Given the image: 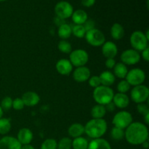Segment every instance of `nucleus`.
Instances as JSON below:
<instances>
[{
  "label": "nucleus",
  "instance_id": "f257e3e1",
  "mask_svg": "<svg viewBox=\"0 0 149 149\" xmlns=\"http://www.w3.org/2000/svg\"><path fill=\"white\" fill-rule=\"evenodd\" d=\"M125 138L132 146L142 145L148 140V130L146 125L140 122H132L125 130Z\"/></svg>",
  "mask_w": 149,
  "mask_h": 149
},
{
  "label": "nucleus",
  "instance_id": "f03ea898",
  "mask_svg": "<svg viewBox=\"0 0 149 149\" xmlns=\"http://www.w3.org/2000/svg\"><path fill=\"white\" fill-rule=\"evenodd\" d=\"M107 122L103 119H92L84 126V133L92 139L100 138L106 134Z\"/></svg>",
  "mask_w": 149,
  "mask_h": 149
},
{
  "label": "nucleus",
  "instance_id": "7ed1b4c3",
  "mask_svg": "<svg viewBox=\"0 0 149 149\" xmlns=\"http://www.w3.org/2000/svg\"><path fill=\"white\" fill-rule=\"evenodd\" d=\"M114 92L111 87L100 85L94 89L93 91V98L97 104L106 106L109 103L112 101Z\"/></svg>",
  "mask_w": 149,
  "mask_h": 149
},
{
  "label": "nucleus",
  "instance_id": "20e7f679",
  "mask_svg": "<svg viewBox=\"0 0 149 149\" xmlns=\"http://www.w3.org/2000/svg\"><path fill=\"white\" fill-rule=\"evenodd\" d=\"M130 42L132 49L138 52H141L148 47V40L141 31H134L130 37Z\"/></svg>",
  "mask_w": 149,
  "mask_h": 149
},
{
  "label": "nucleus",
  "instance_id": "39448f33",
  "mask_svg": "<svg viewBox=\"0 0 149 149\" xmlns=\"http://www.w3.org/2000/svg\"><path fill=\"white\" fill-rule=\"evenodd\" d=\"M89 61V55L87 52L82 49H77L71 51L69 54V61L73 66H84Z\"/></svg>",
  "mask_w": 149,
  "mask_h": 149
},
{
  "label": "nucleus",
  "instance_id": "423d86ee",
  "mask_svg": "<svg viewBox=\"0 0 149 149\" xmlns=\"http://www.w3.org/2000/svg\"><path fill=\"white\" fill-rule=\"evenodd\" d=\"M149 97V89L147 86L141 84L135 86L130 92V97L134 103H142L148 100Z\"/></svg>",
  "mask_w": 149,
  "mask_h": 149
},
{
  "label": "nucleus",
  "instance_id": "0eeeda50",
  "mask_svg": "<svg viewBox=\"0 0 149 149\" xmlns=\"http://www.w3.org/2000/svg\"><path fill=\"white\" fill-rule=\"evenodd\" d=\"M84 37L87 43L93 47H100L106 42L104 33L95 28L86 32Z\"/></svg>",
  "mask_w": 149,
  "mask_h": 149
},
{
  "label": "nucleus",
  "instance_id": "6e6552de",
  "mask_svg": "<svg viewBox=\"0 0 149 149\" xmlns=\"http://www.w3.org/2000/svg\"><path fill=\"white\" fill-rule=\"evenodd\" d=\"M133 118L132 114L127 111H120L113 116L112 124L116 127L125 130L132 122Z\"/></svg>",
  "mask_w": 149,
  "mask_h": 149
},
{
  "label": "nucleus",
  "instance_id": "1a4fd4ad",
  "mask_svg": "<svg viewBox=\"0 0 149 149\" xmlns=\"http://www.w3.org/2000/svg\"><path fill=\"white\" fill-rule=\"evenodd\" d=\"M125 79L130 84V86L135 87L141 85L146 80V73L141 68H132L130 71H128Z\"/></svg>",
  "mask_w": 149,
  "mask_h": 149
},
{
  "label": "nucleus",
  "instance_id": "9d476101",
  "mask_svg": "<svg viewBox=\"0 0 149 149\" xmlns=\"http://www.w3.org/2000/svg\"><path fill=\"white\" fill-rule=\"evenodd\" d=\"M74 13V8L69 2L66 1H61L55 6V13L57 17L61 19H65L71 17Z\"/></svg>",
  "mask_w": 149,
  "mask_h": 149
},
{
  "label": "nucleus",
  "instance_id": "9b49d317",
  "mask_svg": "<svg viewBox=\"0 0 149 149\" xmlns=\"http://www.w3.org/2000/svg\"><path fill=\"white\" fill-rule=\"evenodd\" d=\"M121 61L126 65H133L138 63L141 60V54L133 49L124 50L121 54Z\"/></svg>",
  "mask_w": 149,
  "mask_h": 149
},
{
  "label": "nucleus",
  "instance_id": "f8f14e48",
  "mask_svg": "<svg viewBox=\"0 0 149 149\" xmlns=\"http://www.w3.org/2000/svg\"><path fill=\"white\" fill-rule=\"evenodd\" d=\"M91 77V72L87 66L77 67L73 71V78L77 82L82 83L88 81Z\"/></svg>",
  "mask_w": 149,
  "mask_h": 149
},
{
  "label": "nucleus",
  "instance_id": "ddd939ff",
  "mask_svg": "<svg viewBox=\"0 0 149 149\" xmlns=\"http://www.w3.org/2000/svg\"><path fill=\"white\" fill-rule=\"evenodd\" d=\"M22 145L17 138L5 135L0 139V149H21Z\"/></svg>",
  "mask_w": 149,
  "mask_h": 149
},
{
  "label": "nucleus",
  "instance_id": "4468645a",
  "mask_svg": "<svg viewBox=\"0 0 149 149\" xmlns=\"http://www.w3.org/2000/svg\"><path fill=\"white\" fill-rule=\"evenodd\" d=\"M118 53V48L116 44L113 42H105L102 45V54L105 58H114Z\"/></svg>",
  "mask_w": 149,
  "mask_h": 149
},
{
  "label": "nucleus",
  "instance_id": "2eb2a0df",
  "mask_svg": "<svg viewBox=\"0 0 149 149\" xmlns=\"http://www.w3.org/2000/svg\"><path fill=\"white\" fill-rule=\"evenodd\" d=\"M73 65L68 59H61L55 65L56 71L63 76L69 75L73 71Z\"/></svg>",
  "mask_w": 149,
  "mask_h": 149
},
{
  "label": "nucleus",
  "instance_id": "dca6fc26",
  "mask_svg": "<svg viewBox=\"0 0 149 149\" xmlns=\"http://www.w3.org/2000/svg\"><path fill=\"white\" fill-rule=\"evenodd\" d=\"M33 135L32 131L29 128L23 127L18 131L16 138L18 142L23 146L31 144V141H33Z\"/></svg>",
  "mask_w": 149,
  "mask_h": 149
},
{
  "label": "nucleus",
  "instance_id": "f3484780",
  "mask_svg": "<svg viewBox=\"0 0 149 149\" xmlns=\"http://www.w3.org/2000/svg\"><path fill=\"white\" fill-rule=\"evenodd\" d=\"M21 99L23 100L25 106H29V107H33L39 103V100H40V97L35 92L28 91L23 95Z\"/></svg>",
  "mask_w": 149,
  "mask_h": 149
},
{
  "label": "nucleus",
  "instance_id": "a211bd4d",
  "mask_svg": "<svg viewBox=\"0 0 149 149\" xmlns=\"http://www.w3.org/2000/svg\"><path fill=\"white\" fill-rule=\"evenodd\" d=\"M112 102L116 108L124 109L127 107L130 104V97L125 93H117L114 94Z\"/></svg>",
  "mask_w": 149,
  "mask_h": 149
},
{
  "label": "nucleus",
  "instance_id": "6ab92c4d",
  "mask_svg": "<svg viewBox=\"0 0 149 149\" xmlns=\"http://www.w3.org/2000/svg\"><path fill=\"white\" fill-rule=\"evenodd\" d=\"M87 149H111L109 141L103 138L93 139L88 144Z\"/></svg>",
  "mask_w": 149,
  "mask_h": 149
},
{
  "label": "nucleus",
  "instance_id": "aec40b11",
  "mask_svg": "<svg viewBox=\"0 0 149 149\" xmlns=\"http://www.w3.org/2000/svg\"><path fill=\"white\" fill-rule=\"evenodd\" d=\"M99 78L100 79L101 85L106 86V87H111L114 84L116 81V77L113 75L112 72L109 71H103L99 76Z\"/></svg>",
  "mask_w": 149,
  "mask_h": 149
},
{
  "label": "nucleus",
  "instance_id": "412c9836",
  "mask_svg": "<svg viewBox=\"0 0 149 149\" xmlns=\"http://www.w3.org/2000/svg\"><path fill=\"white\" fill-rule=\"evenodd\" d=\"M68 133L73 138L82 136L83 134H84V126L79 123L72 124L68 127Z\"/></svg>",
  "mask_w": 149,
  "mask_h": 149
},
{
  "label": "nucleus",
  "instance_id": "4be33fe9",
  "mask_svg": "<svg viewBox=\"0 0 149 149\" xmlns=\"http://www.w3.org/2000/svg\"><path fill=\"white\" fill-rule=\"evenodd\" d=\"M73 22L76 25H83L88 19L87 13L83 10H77L74 11L71 15Z\"/></svg>",
  "mask_w": 149,
  "mask_h": 149
},
{
  "label": "nucleus",
  "instance_id": "5701e85b",
  "mask_svg": "<svg viewBox=\"0 0 149 149\" xmlns=\"http://www.w3.org/2000/svg\"><path fill=\"white\" fill-rule=\"evenodd\" d=\"M111 36L114 40H120L125 36V29L123 26L118 23H115L111 28Z\"/></svg>",
  "mask_w": 149,
  "mask_h": 149
},
{
  "label": "nucleus",
  "instance_id": "b1692460",
  "mask_svg": "<svg viewBox=\"0 0 149 149\" xmlns=\"http://www.w3.org/2000/svg\"><path fill=\"white\" fill-rule=\"evenodd\" d=\"M113 74L115 76V77H117V78L121 79H125L128 72L127 65L122 63V62L116 63L115 66L113 67Z\"/></svg>",
  "mask_w": 149,
  "mask_h": 149
},
{
  "label": "nucleus",
  "instance_id": "393cba45",
  "mask_svg": "<svg viewBox=\"0 0 149 149\" xmlns=\"http://www.w3.org/2000/svg\"><path fill=\"white\" fill-rule=\"evenodd\" d=\"M106 112L107 111H106L105 106L96 104L92 108L90 113L93 119H103Z\"/></svg>",
  "mask_w": 149,
  "mask_h": 149
},
{
  "label": "nucleus",
  "instance_id": "a878e982",
  "mask_svg": "<svg viewBox=\"0 0 149 149\" xmlns=\"http://www.w3.org/2000/svg\"><path fill=\"white\" fill-rule=\"evenodd\" d=\"M58 36L61 39L65 40V39H68L71 36V34H72L71 26L70 25L67 24V23H63V24L60 26L59 28H58Z\"/></svg>",
  "mask_w": 149,
  "mask_h": 149
},
{
  "label": "nucleus",
  "instance_id": "bb28decb",
  "mask_svg": "<svg viewBox=\"0 0 149 149\" xmlns=\"http://www.w3.org/2000/svg\"><path fill=\"white\" fill-rule=\"evenodd\" d=\"M89 142L85 138L81 136L72 140L73 149H87Z\"/></svg>",
  "mask_w": 149,
  "mask_h": 149
},
{
  "label": "nucleus",
  "instance_id": "cd10ccee",
  "mask_svg": "<svg viewBox=\"0 0 149 149\" xmlns=\"http://www.w3.org/2000/svg\"><path fill=\"white\" fill-rule=\"evenodd\" d=\"M11 122L7 118L1 117L0 119V135H6L11 130Z\"/></svg>",
  "mask_w": 149,
  "mask_h": 149
},
{
  "label": "nucleus",
  "instance_id": "c85d7f7f",
  "mask_svg": "<svg viewBox=\"0 0 149 149\" xmlns=\"http://www.w3.org/2000/svg\"><path fill=\"white\" fill-rule=\"evenodd\" d=\"M58 48L62 53L70 54L72 51V46L69 42L64 39H61L58 45Z\"/></svg>",
  "mask_w": 149,
  "mask_h": 149
},
{
  "label": "nucleus",
  "instance_id": "c756f323",
  "mask_svg": "<svg viewBox=\"0 0 149 149\" xmlns=\"http://www.w3.org/2000/svg\"><path fill=\"white\" fill-rule=\"evenodd\" d=\"M111 137L114 141H122L125 138V130L113 126L111 130Z\"/></svg>",
  "mask_w": 149,
  "mask_h": 149
},
{
  "label": "nucleus",
  "instance_id": "7c9ffc66",
  "mask_svg": "<svg viewBox=\"0 0 149 149\" xmlns=\"http://www.w3.org/2000/svg\"><path fill=\"white\" fill-rule=\"evenodd\" d=\"M72 148V140L68 137L61 138L58 143L57 149H71Z\"/></svg>",
  "mask_w": 149,
  "mask_h": 149
},
{
  "label": "nucleus",
  "instance_id": "2f4dec72",
  "mask_svg": "<svg viewBox=\"0 0 149 149\" xmlns=\"http://www.w3.org/2000/svg\"><path fill=\"white\" fill-rule=\"evenodd\" d=\"M72 29V34L77 38L84 37L86 34V30L83 25H74L71 27Z\"/></svg>",
  "mask_w": 149,
  "mask_h": 149
},
{
  "label": "nucleus",
  "instance_id": "473e14b6",
  "mask_svg": "<svg viewBox=\"0 0 149 149\" xmlns=\"http://www.w3.org/2000/svg\"><path fill=\"white\" fill-rule=\"evenodd\" d=\"M58 142L54 138H47L42 142L41 149H57Z\"/></svg>",
  "mask_w": 149,
  "mask_h": 149
},
{
  "label": "nucleus",
  "instance_id": "72a5a7b5",
  "mask_svg": "<svg viewBox=\"0 0 149 149\" xmlns=\"http://www.w3.org/2000/svg\"><path fill=\"white\" fill-rule=\"evenodd\" d=\"M130 84L126 81V79H122L117 84V91L118 93L126 94L130 90Z\"/></svg>",
  "mask_w": 149,
  "mask_h": 149
},
{
  "label": "nucleus",
  "instance_id": "f704fd0d",
  "mask_svg": "<svg viewBox=\"0 0 149 149\" xmlns=\"http://www.w3.org/2000/svg\"><path fill=\"white\" fill-rule=\"evenodd\" d=\"M0 106L3 111H9L13 107V99L10 96H6L1 100Z\"/></svg>",
  "mask_w": 149,
  "mask_h": 149
},
{
  "label": "nucleus",
  "instance_id": "c9c22d12",
  "mask_svg": "<svg viewBox=\"0 0 149 149\" xmlns=\"http://www.w3.org/2000/svg\"><path fill=\"white\" fill-rule=\"evenodd\" d=\"M87 81H88L89 85H90V87H93L94 89L101 85L99 76H91Z\"/></svg>",
  "mask_w": 149,
  "mask_h": 149
},
{
  "label": "nucleus",
  "instance_id": "e433bc0d",
  "mask_svg": "<svg viewBox=\"0 0 149 149\" xmlns=\"http://www.w3.org/2000/svg\"><path fill=\"white\" fill-rule=\"evenodd\" d=\"M24 103L20 97H17L13 100V107L12 108H13L15 110L20 111L24 108Z\"/></svg>",
  "mask_w": 149,
  "mask_h": 149
},
{
  "label": "nucleus",
  "instance_id": "4c0bfd02",
  "mask_svg": "<svg viewBox=\"0 0 149 149\" xmlns=\"http://www.w3.org/2000/svg\"><path fill=\"white\" fill-rule=\"evenodd\" d=\"M137 111L139 112V113L144 116L146 113H149V108L148 105H146V103H138L137 104Z\"/></svg>",
  "mask_w": 149,
  "mask_h": 149
},
{
  "label": "nucleus",
  "instance_id": "58836bf2",
  "mask_svg": "<svg viewBox=\"0 0 149 149\" xmlns=\"http://www.w3.org/2000/svg\"><path fill=\"white\" fill-rule=\"evenodd\" d=\"M95 24L94 20H88V19H87V21L83 24V26H84V29H85L86 31H88L95 29Z\"/></svg>",
  "mask_w": 149,
  "mask_h": 149
},
{
  "label": "nucleus",
  "instance_id": "ea45409f",
  "mask_svg": "<svg viewBox=\"0 0 149 149\" xmlns=\"http://www.w3.org/2000/svg\"><path fill=\"white\" fill-rule=\"evenodd\" d=\"M116 63L114 58H107L105 62V65L108 69H113Z\"/></svg>",
  "mask_w": 149,
  "mask_h": 149
},
{
  "label": "nucleus",
  "instance_id": "a19ab883",
  "mask_svg": "<svg viewBox=\"0 0 149 149\" xmlns=\"http://www.w3.org/2000/svg\"><path fill=\"white\" fill-rule=\"evenodd\" d=\"M141 57H142L143 58V60L146 62L149 61V48L148 47L147 48H146L145 49H143V51H141Z\"/></svg>",
  "mask_w": 149,
  "mask_h": 149
},
{
  "label": "nucleus",
  "instance_id": "79ce46f5",
  "mask_svg": "<svg viewBox=\"0 0 149 149\" xmlns=\"http://www.w3.org/2000/svg\"><path fill=\"white\" fill-rule=\"evenodd\" d=\"M96 0H81V4L85 7H91L95 3Z\"/></svg>",
  "mask_w": 149,
  "mask_h": 149
},
{
  "label": "nucleus",
  "instance_id": "37998d69",
  "mask_svg": "<svg viewBox=\"0 0 149 149\" xmlns=\"http://www.w3.org/2000/svg\"><path fill=\"white\" fill-rule=\"evenodd\" d=\"M105 108H106V111L112 112L115 110V109H116V106H115V105L113 104V102L111 101V102H110V103H108V104H106V106H105Z\"/></svg>",
  "mask_w": 149,
  "mask_h": 149
},
{
  "label": "nucleus",
  "instance_id": "c03bdc74",
  "mask_svg": "<svg viewBox=\"0 0 149 149\" xmlns=\"http://www.w3.org/2000/svg\"><path fill=\"white\" fill-rule=\"evenodd\" d=\"M21 149H35V148L31 144H27V145L22 146Z\"/></svg>",
  "mask_w": 149,
  "mask_h": 149
},
{
  "label": "nucleus",
  "instance_id": "a18cd8bd",
  "mask_svg": "<svg viewBox=\"0 0 149 149\" xmlns=\"http://www.w3.org/2000/svg\"><path fill=\"white\" fill-rule=\"evenodd\" d=\"M143 119H144V122H145V125H148L149 124V113L144 115Z\"/></svg>",
  "mask_w": 149,
  "mask_h": 149
},
{
  "label": "nucleus",
  "instance_id": "49530a36",
  "mask_svg": "<svg viewBox=\"0 0 149 149\" xmlns=\"http://www.w3.org/2000/svg\"><path fill=\"white\" fill-rule=\"evenodd\" d=\"M142 146L144 148H146V149H147L148 148V146H149V143H148V141H145V142L143 143H142Z\"/></svg>",
  "mask_w": 149,
  "mask_h": 149
},
{
  "label": "nucleus",
  "instance_id": "de8ad7c7",
  "mask_svg": "<svg viewBox=\"0 0 149 149\" xmlns=\"http://www.w3.org/2000/svg\"><path fill=\"white\" fill-rule=\"evenodd\" d=\"M3 113H4V111L2 110V109H1V106H0V119H1V118L2 117Z\"/></svg>",
  "mask_w": 149,
  "mask_h": 149
},
{
  "label": "nucleus",
  "instance_id": "09e8293b",
  "mask_svg": "<svg viewBox=\"0 0 149 149\" xmlns=\"http://www.w3.org/2000/svg\"><path fill=\"white\" fill-rule=\"evenodd\" d=\"M7 1V0H0V2H1V1Z\"/></svg>",
  "mask_w": 149,
  "mask_h": 149
}]
</instances>
